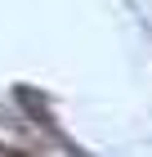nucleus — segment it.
I'll list each match as a JSON object with an SVG mask.
<instances>
[]
</instances>
